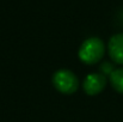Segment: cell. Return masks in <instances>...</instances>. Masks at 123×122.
I'll return each instance as SVG.
<instances>
[{
  "label": "cell",
  "instance_id": "5",
  "mask_svg": "<svg viewBox=\"0 0 123 122\" xmlns=\"http://www.w3.org/2000/svg\"><path fill=\"white\" fill-rule=\"evenodd\" d=\"M110 83L117 92L123 95V67L115 68V71L110 74Z\"/></svg>",
  "mask_w": 123,
  "mask_h": 122
},
{
  "label": "cell",
  "instance_id": "3",
  "mask_svg": "<svg viewBox=\"0 0 123 122\" xmlns=\"http://www.w3.org/2000/svg\"><path fill=\"white\" fill-rule=\"evenodd\" d=\"M106 85V78L102 73H91L84 80V91L90 96H96L104 90Z\"/></svg>",
  "mask_w": 123,
  "mask_h": 122
},
{
  "label": "cell",
  "instance_id": "2",
  "mask_svg": "<svg viewBox=\"0 0 123 122\" xmlns=\"http://www.w3.org/2000/svg\"><path fill=\"white\" fill-rule=\"evenodd\" d=\"M53 84L61 93L71 95L78 90L79 80L77 76L68 70H60L53 76Z\"/></svg>",
  "mask_w": 123,
  "mask_h": 122
},
{
  "label": "cell",
  "instance_id": "6",
  "mask_svg": "<svg viewBox=\"0 0 123 122\" xmlns=\"http://www.w3.org/2000/svg\"><path fill=\"white\" fill-rule=\"evenodd\" d=\"M100 71H102V74H103V76H110V74L115 71V68H114L112 64H110V62H104V64L100 66Z\"/></svg>",
  "mask_w": 123,
  "mask_h": 122
},
{
  "label": "cell",
  "instance_id": "4",
  "mask_svg": "<svg viewBox=\"0 0 123 122\" xmlns=\"http://www.w3.org/2000/svg\"><path fill=\"white\" fill-rule=\"evenodd\" d=\"M109 55L116 64L123 65V34L114 35L108 43Z\"/></svg>",
  "mask_w": 123,
  "mask_h": 122
},
{
  "label": "cell",
  "instance_id": "1",
  "mask_svg": "<svg viewBox=\"0 0 123 122\" xmlns=\"http://www.w3.org/2000/svg\"><path fill=\"white\" fill-rule=\"evenodd\" d=\"M105 53L104 42L99 37H90L82 42L81 47L79 49V59L84 64L93 65L97 64Z\"/></svg>",
  "mask_w": 123,
  "mask_h": 122
}]
</instances>
